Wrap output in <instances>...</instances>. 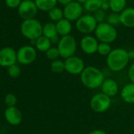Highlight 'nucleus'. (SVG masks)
<instances>
[{"label": "nucleus", "instance_id": "nucleus-28", "mask_svg": "<svg viewBox=\"0 0 134 134\" xmlns=\"http://www.w3.org/2000/svg\"><path fill=\"white\" fill-rule=\"evenodd\" d=\"M8 75L12 78H18L21 75V69L18 65H13L7 69Z\"/></svg>", "mask_w": 134, "mask_h": 134}, {"label": "nucleus", "instance_id": "nucleus-29", "mask_svg": "<svg viewBox=\"0 0 134 134\" xmlns=\"http://www.w3.org/2000/svg\"><path fill=\"white\" fill-rule=\"evenodd\" d=\"M46 55H47V58H48L49 60L54 61V60L58 59V58L60 56V54H59V51H58V47H51L46 52Z\"/></svg>", "mask_w": 134, "mask_h": 134}, {"label": "nucleus", "instance_id": "nucleus-24", "mask_svg": "<svg viewBox=\"0 0 134 134\" xmlns=\"http://www.w3.org/2000/svg\"><path fill=\"white\" fill-rule=\"evenodd\" d=\"M48 16L51 21L58 22V21L64 18V13L62 9L55 7L54 8H53L48 12Z\"/></svg>", "mask_w": 134, "mask_h": 134}, {"label": "nucleus", "instance_id": "nucleus-33", "mask_svg": "<svg viewBox=\"0 0 134 134\" xmlns=\"http://www.w3.org/2000/svg\"><path fill=\"white\" fill-rule=\"evenodd\" d=\"M128 77L131 83L134 84V62L129 66V70H128Z\"/></svg>", "mask_w": 134, "mask_h": 134}, {"label": "nucleus", "instance_id": "nucleus-34", "mask_svg": "<svg viewBox=\"0 0 134 134\" xmlns=\"http://www.w3.org/2000/svg\"><path fill=\"white\" fill-rule=\"evenodd\" d=\"M102 10L104 11L110 9V0H103V4H102Z\"/></svg>", "mask_w": 134, "mask_h": 134}, {"label": "nucleus", "instance_id": "nucleus-25", "mask_svg": "<svg viewBox=\"0 0 134 134\" xmlns=\"http://www.w3.org/2000/svg\"><path fill=\"white\" fill-rule=\"evenodd\" d=\"M51 71L54 73H56V74L62 73L65 70V62L60 59L52 61L51 64Z\"/></svg>", "mask_w": 134, "mask_h": 134}, {"label": "nucleus", "instance_id": "nucleus-7", "mask_svg": "<svg viewBox=\"0 0 134 134\" xmlns=\"http://www.w3.org/2000/svg\"><path fill=\"white\" fill-rule=\"evenodd\" d=\"M65 71L72 75H78L85 70V62L77 56H72L65 59Z\"/></svg>", "mask_w": 134, "mask_h": 134}, {"label": "nucleus", "instance_id": "nucleus-18", "mask_svg": "<svg viewBox=\"0 0 134 134\" xmlns=\"http://www.w3.org/2000/svg\"><path fill=\"white\" fill-rule=\"evenodd\" d=\"M55 25L58 35L62 36L70 35V32L72 31V25H71V21H70L69 20L63 18L58 21V22H56Z\"/></svg>", "mask_w": 134, "mask_h": 134}, {"label": "nucleus", "instance_id": "nucleus-19", "mask_svg": "<svg viewBox=\"0 0 134 134\" xmlns=\"http://www.w3.org/2000/svg\"><path fill=\"white\" fill-rule=\"evenodd\" d=\"M35 3L38 10L41 11H50L55 7L57 0H35Z\"/></svg>", "mask_w": 134, "mask_h": 134}, {"label": "nucleus", "instance_id": "nucleus-9", "mask_svg": "<svg viewBox=\"0 0 134 134\" xmlns=\"http://www.w3.org/2000/svg\"><path fill=\"white\" fill-rule=\"evenodd\" d=\"M37 56L36 50L32 46L25 45L18 49L17 51L18 62L22 65H29L32 63Z\"/></svg>", "mask_w": 134, "mask_h": 134}, {"label": "nucleus", "instance_id": "nucleus-21", "mask_svg": "<svg viewBox=\"0 0 134 134\" xmlns=\"http://www.w3.org/2000/svg\"><path fill=\"white\" fill-rule=\"evenodd\" d=\"M58 32L56 25L54 23H47L43 26V36L52 40L58 37Z\"/></svg>", "mask_w": 134, "mask_h": 134}, {"label": "nucleus", "instance_id": "nucleus-30", "mask_svg": "<svg viewBox=\"0 0 134 134\" xmlns=\"http://www.w3.org/2000/svg\"><path fill=\"white\" fill-rule=\"evenodd\" d=\"M17 101H18V99H17L16 96L14 94H12V93L7 94L4 99V102H5L6 105L7 106V107H15L17 104Z\"/></svg>", "mask_w": 134, "mask_h": 134}, {"label": "nucleus", "instance_id": "nucleus-5", "mask_svg": "<svg viewBox=\"0 0 134 134\" xmlns=\"http://www.w3.org/2000/svg\"><path fill=\"white\" fill-rule=\"evenodd\" d=\"M57 47L58 49L60 57L66 59L74 56L75 52L77 51V41L75 38L71 35L62 36Z\"/></svg>", "mask_w": 134, "mask_h": 134}, {"label": "nucleus", "instance_id": "nucleus-2", "mask_svg": "<svg viewBox=\"0 0 134 134\" xmlns=\"http://www.w3.org/2000/svg\"><path fill=\"white\" fill-rule=\"evenodd\" d=\"M129 58L128 51L123 48H116L107 56V65L114 72H120L127 66Z\"/></svg>", "mask_w": 134, "mask_h": 134}, {"label": "nucleus", "instance_id": "nucleus-10", "mask_svg": "<svg viewBox=\"0 0 134 134\" xmlns=\"http://www.w3.org/2000/svg\"><path fill=\"white\" fill-rule=\"evenodd\" d=\"M18 9L19 16L24 21L33 19L38 11V8L32 0H23Z\"/></svg>", "mask_w": 134, "mask_h": 134}, {"label": "nucleus", "instance_id": "nucleus-27", "mask_svg": "<svg viewBox=\"0 0 134 134\" xmlns=\"http://www.w3.org/2000/svg\"><path fill=\"white\" fill-rule=\"evenodd\" d=\"M107 23L112 26H116L121 23L120 21V14L111 13L107 17Z\"/></svg>", "mask_w": 134, "mask_h": 134}, {"label": "nucleus", "instance_id": "nucleus-20", "mask_svg": "<svg viewBox=\"0 0 134 134\" xmlns=\"http://www.w3.org/2000/svg\"><path fill=\"white\" fill-rule=\"evenodd\" d=\"M51 41L50 39L47 38L44 36H41L36 40V48L39 51L47 52L51 47Z\"/></svg>", "mask_w": 134, "mask_h": 134}, {"label": "nucleus", "instance_id": "nucleus-12", "mask_svg": "<svg viewBox=\"0 0 134 134\" xmlns=\"http://www.w3.org/2000/svg\"><path fill=\"white\" fill-rule=\"evenodd\" d=\"M17 61V52L14 48L7 47L0 50V66L8 68L15 65Z\"/></svg>", "mask_w": 134, "mask_h": 134}, {"label": "nucleus", "instance_id": "nucleus-38", "mask_svg": "<svg viewBox=\"0 0 134 134\" xmlns=\"http://www.w3.org/2000/svg\"><path fill=\"white\" fill-rule=\"evenodd\" d=\"M86 1H87V0H77V2L79 3H81V4H83V3L85 4Z\"/></svg>", "mask_w": 134, "mask_h": 134}, {"label": "nucleus", "instance_id": "nucleus-8", "mask_svg": "<svg viewBox=\"0 0 134 134\" xmlns=\"http://www.w3.org/2000/svg\"><path fill=\"white\" fill-rule=\"evenodd\" d=\"M98 25L94 16L92 15H82L76 23L77 29L84 34H89L96 31Z\"/></svg>", "mask_w": 134, "mask_h": 134}, {"label": "nucleus", "instance_id": "nucleus-15", "mask_svg": "<svg viewBox=\"0 0 134 134\" xmlns=\"http://www.w3.org/2000/svg\"><path fill=\"white\" fill-rule=\"evenodd\" d=\"M100 88L102 92L110 98L116 96L118 92V85L114 79L111 78L105 79Z\"/></svg>", "mask_w": 134, "mask_h": 134}, {"label": "nucleus", "instance_id": "nucleus-37", "mask_svg": "<svg viewBox=\"0 0 134 134\" xmlns=\"http://www.w3.org/2000/svg\"><path fill=\"white\" fill-rule=\"evenodd\" d=\"M128 54H129V59H134V50H130L128 51Z\"/></svg>", "mask_w": 134, "mask_h": 134}, {"label": "nucleus", "instance_id": "nucleus-14", "mask_svg": "<svg viewBox=\"0 0 134 134\" xmlns=\"http://www.w3.org/2000/svg\"><path fill=\"white\" fill-rule=\"evenodd\" d=\"M4 117L7 122L12 125H18L22 121V114L16 107H7L5 110Z\"/></svg>", "mask_w": 134, "mask_h": 134}, {"label": "nucleus", "instance_id": "nucleus-16", "mask_svg": "<svg viewBox=\"0 0 134 134\" xmlns=\"http://www.w3.org/2000/svg\"><path fill=\"white\" fill-rule=\"evenodd\" d=\"M120 21L127 28L134 27V8H125L120 13Z\"/></svg>", "mask_w": 134, "mask_h": 134}, {"label": "nucleus", "instance_id": "nucleus-17", "mask_svg": "<svg viewBox=\"0 0 134 134\" xmlns=\"http://www.w3.org/2000/svg\"><path fill=\"white\" fill-rule=\"evenodd\" d=\"M121 96L126 103L134 104V84L129 83L125 85L121 91Z\"/></svg>", "mask_w": 134, "mask_h": 134}, {"label": "nucleus", "instance_id": "nucleus-26", "mask_svg": "<svg viewBox=\"0 0 134 134\" xmlns=\"http://www.w3.org/2000/svg\"><path fill=\"white\" fill-rule=\"evenodd\" d=\"M111 51H112V49L109 43H99L97 52L100 55L107 56L111 52Z\"/></svg>", "mask_w": 134, "mask_h": 134}, {"label": "nucleus", "instance_id": "nucleus-13", "mask_svg": "<svg viewBox=\"0 0 134 134\" xmlns=\"http://www.w3.org/2000/svg\"><path fill=\"white\" fill-rule=\"evenodd\" d=\"M99 42L97 39L92 36H84L80 43V46L84 53L87 54H93L97 52Z\"/></svg>", "mask_w": 134, "mask_h": 134}, {"label": "nucleus", "instance_id": "nucleus-36", "mask_svg": "<svg viewBox=\"0 0 134 134\" xmlns=\"http://www.w3.org/2000/svg\"><path fill=\"white\" fill-rule=\"evenodd\" d=\"M57 2L63 6H66L67 4H69L71 2H73V0H57Z\"/></svg>", "mask_w": 134, "mask_h": 134}, {"label": "nucleus", "instance_id": "nucleus-31", "mask_svg": "<svg viewBox=\"0 0 134 134\" xmlns=\"http://www.w3.org/2000/svg\"><path fill=\"white\" fill-rule=\"evenodd\" d=\"M94 18H95V19H96V21H97L98 24L103 23V22H104L105 19H107L106 13H105V11L103 10L100 9V10H99L95 12Z\"/></svg>", "mask_w": 134, "mask_h": 134}, {"label": "nucleus", "instance_id": "nucleus-32", "mask_svg": "<svg viewBox=\"0 0 134 134\" xmlns=\"http://www.w3.org/2000/svg\"><path fill=\"white\" fill-rule=\"evenodd\" d=\"M21 2H22L21 0H5L6 5L9 8H12V9L18 8Z\"/></svg>", "mask_w": 134, "mask_h": 134}, {"label": "nucleus", "instance_id": "nucleus-4", "mask_svg": "<svg viewBox=\"0 0 134 134\" xmlns=\"http://www.w3.org/2000/svg\"><path fill=\"white\" fill-rule=\"evenodd\" d=\"M96 38L100 43H113L118 36L115 28L107 22H103L98 24L96 31Z\"/></svg>", "mask_w": 134, "mask_h": 134}, {"label": "nucleus", "instance_id": "nucleus-22", "mask_svg": "<svg viewBox=\"0 0 134 134\" xmlns=\"http://www.w3.org/2000/svg\"><path fill=\"white\" fill-rule=\"evenodd\" d=\"M103 0H87L84 4L85 10L89 12H96L102 8Z\"/></svg>", "mask_w": 134, "mask_h": 134}, {"label": "nucleus", "instance_id": "nucleus-11", "mask_svg": "<svg viewBox=\"0 0 134 134\" xmlns=\"http://www.w3.org/2000/svg\"><path fill=\"white\" fill-rule=\"evenodd\" d=\"M64 18L70 21H77L83 14V7L77 1H73L70 3L65 6L63 10Z\"/></svg>", "mask_w": 134, "mask_h": 134}, {"label": "nucleus", "instance_id": "nucleus-35", "mask_svg": "<svg viewBox=\"0 0 134 134\" xmlns=\"http://www.w3.org/2000/svg\"><path fill=\"white\" fill-rule=\"evenodd\" d=\"M88 134H107V132L101 129H95L91 131Z\"/></svg>", "mask_w": 134, "mask_h": 134}, {"label": "nucleus", "instance_id": "nucleus-3", "mask_svg": "<svg viewBox=\"0 0 134 134\" xmlns=\"http://www.w3.org/2000/svg\"><path fill=\"white\" fill-rule=\"evenodd\" d=\"M21 32L25 38L30 40H36L43 36V25L35 18L26 20L21 25Z\"/></svg>", "mask_w": 134, "mask_h": 134}, {"label": "nucleus", "instance_id": "nucleus-6", "mask_svg": "<svg viewBox=\"0 0 134 134\" xmlns=\"http://www.w3.org/2000/svg\"><path fill=\"white\" fill-rule=\"evenodd\" d=\"M111 105V98L99 92L92 96L90 101L92 110L96 113H103L107 111Z\"/></svg>", "mask_w": 134, "mask_h": 134}, {"label": "nucleus", "instance_id": "nucleus-1", "mask_svg": "<svg viewBox=\"0 0 134 134\" xmlns=\"http://www.w3.org/2000/svg\"><path fill=\"white\" fill-rule=\"evenodd\" d=\"M80 76L83 85L89 89H96L101 87L105 80L103 73L95 66L85 67Z\"/></svg>", "mask_w": 134, "mask_h": 134}, {"label": "nucleus", "instance_id": "nucleus-23", "mask_svg": "<svg viewBox=\"0 0 134 134\" xmlns=\"http://www.w3.org/2000/svg\"><path fill=\"white\" fill-rule=\"evenodd\" d=\"M126 0H110V9L113 13H121L125 9Z\"/></svg>", "mask_w": 134, "mask_h": 134}]
</instances>
